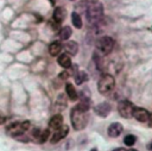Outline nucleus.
<instances>
[{"label":"nucleus","mask_w":152,"mask_h":151,"mask_svg":"<svg viewBox=\"0 0 152 151\" xmlns=\"http://www.w3.org/2000/svg\"><path fill=\"white\" fill-rule=\"evenodd\" d=\"M65 93H66V96H68L71 101H75V100L78 97L77 92H76L74 84L70 83V82H66V83H65Z\"/></svg>","instance_id":"dca6fc26"},{"label":"nucleus","mask_w":152,"mask_h":151,"mask_svg":"<svg viewBox=\"0 0 152 151\" xmlns=\"http://www.w3.org/2000/svg\"><path fill=\"white\" fill-rule=\"evenodd\" d=\"M91 151H96V149H93V150H91Z\"/></svg>","instance_id":"7c9ffc66"},{"label":"nucleus","mask_w":152,"mask_h":151,"mask_svg":"<svg viewBox=\"0 0 152 151\" xmlns=\"http://www.w3.org/2000/svg\"><path fill=\"white\" fill-rule=\"evenodd\" d=\"M64 49H65V54H68L69 56H75L78 52V44L74 40H69L64 45Z\"/></svg>","instance_id":"f8f14e48"},{"label":"nucleus","mask_w":152,"mask_h":151,"mask_svg":"<svg viewBox=\"0 0 152 151\" xmlns=\"http://www.w3.org/2000/svg\"><path fill=\"white\" fill-rule=\"evenodd\" d=\"M113 151H125V150L121 149V147H119V149H115V150H113Z\"/></svg>","instance_id":"cd10ccee"},{"label":"nucleus","mask_w":152,"mask_h":151,"mask_svg":"<svg viewBox=\"0 0 152 151\" xmlns=\"http://www.w3.org/2000/svg\"><path fill=\"white\" fill-rule=\"evenodd\" d=\"M65 17H66V11H65V8H63V7H61V6H58V7L55 8V11H53V13H52V19H53V21H55L56 24H62V23L64 21Z\"/></svg>","instance_id":"9d476101"},{"label":"nucleus","mask_w":152,"mask_h":151,"mask_svg":"<svg viewBox=\"0 0 152 151\" xmlns=\"http://www.w3.org/2000/svg\"><path fill=\"white\" fill-rule=\"evenodd\" d=\"M71 1H72V0H71Z\"/></svg>","instance_id":"2f4dec72"},{"label":"nucleus","mask_w":152,"mask_h":151,"mask_svg":"<svg viewBox=\"0 0 152 151\" xmlns=\"http://www.w3.org/2000/svg\"><path fill=\"white\" fill-rule=\"evenodd\" d=\"M62 125H63V117H62L61 114H55V115L50 119V121H49L50 128H53V130L59 128Z\"/></svg>","instance_id":"2eb2a0df"},{"label":"nucleus","mask_w":152,"mask_h":151,"mask_svg":"<svg viewBox=\"0 0 152 151\" xmlns=\"http://www.w3.org/2000/svg\"><path fill=\"white\" fill-rule=\"evenodd\" d=\"M88 80H89V77H88L86 71H78L75 75V81H76L77 84H82L83 82H87Z\"/></svg>","instance_id":"412c9836"},{"label":"nucleus","mask_w":152,"mask_h":151,"mask_svg":"<svg viewBox=\"0 0 152 151\" xmlns=\"http://www.w3.org/2000/svg\"><path fill=\"white\" fill-rule=\"evenodd\" d=\"M70 120H71V125L74 127V130L76 131H81L87 126V122L89 120V115L87 112L80 111L76 106L71 109L70 113Z\"/></svg>","instance_id":"f257e3e1"},{"label":"nucleus","mask_w":152,"mask_h":151,"mask_svg":"<svg viewBox=\"0 0 152 151\" xmlns=\"http://www.w3.org/2000/svg\"><path fill=\"white\" fill-rule=\"evenodd\" d=\"M96 46H97V50L102 55H108L112 52V50L114 48V40L109 36H103L97 40Z\"/></svg>","instance_id":"39448f33"},{"label":"nucleus","mask_w":152,"mask_h":151,"mask_svg":"<svg viewBox=\"0 0 152 151\" xmlns=\"http://www.w3.org/2000/svg\"><path fill=\"white\" fill-rule=\"evenodd\" d=\"M68 77H69V73H66V71H63V73L59 74V78L61 80H66Z\"/></svg>","instance_id":"b1692460"},{"label":"nucleus","mask_w":152,"mask_h":151,"mask_svg":"<svg viewBox=\"0 0 152 151\" xmlns=\"http://www.w3.org/2000/svg\"><path fill=\"white\" fill-rule=\"evenodd\" d=\"M103 15V10L101 4H94L87 10V19L90 24H96Z\"/></svg>","instance_id":"20e7f679"},{"label":"nucleus","mask_w":152,"mask_h":151,"mask_svg":"<svg viewBox=\"0 0 152 151\" xmlns=\"http://www.w3.org/2000/svg\"><path fill=\"white\" fill-rule=\"evenodd\" d=\"M5 121H6V117L2 115V114H0V125H2Z\"/></svg>","instance_id":"393cba45"},{"label":"nucleus","mask_w":152,"mask_h":151,"mask_svg":"<svg viewBox=\"0 0 152 151\" xmlns=\"http://www.w3.org/2000/svg\"><path fill=\"white\" fill-rule=\"evenodd\" d=\"M71 33H72L71 27H69V26H63V27L59 30L58 36H59V38H61L62 40H66V39H69V38L71 37Z\"/></svg>","instance_id":"f3484780"},{"label":"nucleus","mask_w":152,"mask_h":151,"mask_svg":"<svg viewBox=\"0 0 152 151\" xmlns=\"http://www.w3.org/2000/svg\"><path fill=\"white\" fill-rule=\"evenodd\" d=\"M125 151H138V150H135V149H129V150H125Z\"/></svg>","instance_id":"c756f323"},{"label":"nucleus","mask_w":152,"mask_h":151,"mask_svg":"<svg viewBox=\"0 0 152 151\" xmlns=\"http://www.w3.org/2000/svg\"><path fill=\"white\" fill-rule=\"evenodd\" d=\"M71 21H72V25L76 29H82L83 23H82V18H81V15L78 13H76V12L71 13Z\"/></svg>","instance_id":"a211bd4d"},{"label":"nucleus","mask_w":152,"mask_h":151,"mask_svg":"<svg viewBox=\"0 0 152 151\" xmlns=\"http://www.w3.org/2000/svg\"><path fill=\"white\" fill-rule=\"evenodd\" d=\"M148 121H150V126H152V114H150V118H148Z\"/></svg>","instance_id":"bb28decb"},{"label":"nucleus","mask_w":152,"mask_h":151,"mask_svg":"<svg viewBox=\"0 0 152 151\" xmlns=\"http://www.w3.org/2000/svg\"><path fill=\"white\" fill-rule=\"evenodd\" d=\"M88 1H89L90 4H93V5H94V4H97V1H99V0H88Z\"/></svg>","instance_id":"a878e982"},{"label":"nucleus","mask_w":152,"mask_h":151,"mask_svg":"<svg viewBox=\"0 0 152 151\" xmlns=\"http://www.w3.org/2000/svg\"><path fill=\"white\" fill-rule=\"evenodd\" d=\"M133 117L140 121V122H146L148 121V118H150V113L147 109L145 108H141V107H134L133 108Z\"/></svg>","instance_id":"6e6552de"},{"label":"nucleus","mask_w":152,"mask_h":151,"mask_svg":"<svg viewBox=\"0 0 152 151\" xmlns=\"http://www.w3.org/2000/svg\"><path fill=\"white\" fill-rule=\"evenodd\" d=\"M122 130H124V127H122V125H121L120 122H113V124L109 125L107 132H108V136H109V137L116 138V137H119V136L121 134Z\"/></svg>","instance_id":"9b49d317"},{"label":"nucleus","mask_w":152,"mask_h":151,"mask_svg":"<svg viewBox=\"0 0 152 151\" xmlns=\"http://www.w3.org/2000/svg\"><path fill=\"white\" fill-rule=\"evenodd\" d=\"M49 1H50L51 5H55V4H56V0H49Z\"/></svg>","instance_id":"c85d7f7f"},{"label":"nucleus","mask_w":152,"mask_h":151,"mask_svg":"<svg viewBox=\"0 0 152 151\" xmlns=\"http://www.w3.org/2000/svg\"><path fill=\"white\" fill-rule=\"evenodd\" d=\"M56 107H57V111H62L66 107V101H65V97L64 95H59L58 99L56 100Z\"/></svg>","instance_id":"4be33fe9"},{"label":"nucleus","mask_w":152,"mask_h":151,"mask_svg":"<svg viewBox=\"0 0 152 151\" xmlns=\"http://www.w3.org/2000/svg\"><path fill=\"white\" fill-rule=\"evenodd\" d=\"M110 109H112V107H110V105L108 102H101V103L96 105L95 108H94L95 113L99 117H102V118H106L110 113Z\"/></svg>","instance_id":"1a4fd4ad"},{"label":"nucleus","mask_w":152,"mask_h":151,"mask_svg":"<svg viewBox=\"0 0 152 151\" xmlns=\"http://www.w3.org/2000/svg\"><path fill=\"white\" fill-rule=\"evenodd\" d=\"M76 107H77L80 111L88 112V109H89V107H90V100H89V97H82L81 101H80V103H77Z\"/></svg>","instance_id":"6ab92c4d"},{"label":"nucleus","mask_w":152,"mask_h":151,"mask_svg":"<svg viewBox=\"0 0 152 151\" xmlns=\"http://www.w3.org/2000/svg\"><path fill=\"white\" fill-rule=\"evenodd\" d=\"M57 62H58V64H59L62 68H64V69H68V68L71 67V58H70V56H69L68 54H65V52L62 54V55H58Z\"/></svg>","instance_id":"ddd939ff"},{"label":"nucleus","mask_w":152,"mask_h":151,"mask_svg":"<svg viewBox=\"0 0 152 151\" xmlns=\"http://www.w3.org/2000/svg\"><path fill=\"white\" fill-rule=\"evenodd\" d=\"M30 128V121L28 120H25V121H17V122H12L11 125L7 126V132L18 138L19 136L24 134L27 130Z\"/></svg>","instance_id":"7ed1b4c3"},{"label":"nucleus","mask_w":152,"mask_h":151,"mask_svg":"<svg viewBox=\"0 0 152 151\" xmlns=\"http://www.w3.org/2000/svg\"><path fill=\"white\" fill-rule=\"evenodd\" d=\"M114 86H115V78L110 74H103L97 82V89L103 95L110 93L114 89Z\"/></svg>","instance_id":"f03ea898"},{"label":"nucleus","mask_w":152,"mask_h":151,"mask_svg":"<svg viewBox=\"0 0 152 151\" xmlns=\"http://www.w3.org/2000/svg\"><path fill=\"white\" fill-rule=\"evenodd\" d=\"M62 49H63V45H62V43L61 42H58V40H55V42H52L50 45H49V54L51 55V56H58L59 55V52L62 51Z\"/></svg>","instance_id":"4468645a"},{"label":"nucleus","mask_w":152,"mask_h":151,"mask_svg":"<svg viewBox=\"0 0 152 151\" xmlns=\"http://www.w3.org/2000/svg\"><path fill=\"white\" fill-rule=\"evenodd\" d=\"M133 108L134 107H133L132 102L128 100H121L118 103V111H119L120 115L126 119H129L133 117Z\"/></svg>","instance_id":"423d86ee"},{"label":"nucleus","mask_w":152,"mask_h":151,"mask_svg":"<svg viewBox=\"0 0 152 151\" xmlns=\"http://www.w3.org/2000/svg\"><path fill=\"white\" fill-rule=\"evenodd\" d=\"M68 133H69V126L62 125L59 128L55 130V132H53V134H52V137H51V143H52V144H56V143L59 141L61 139L65 138V137L68 136Z\"/></svg>","instance_id":"0eeeda50"},{"label":"nucleus","mask_w":152,"mask_h":151,"mask_svg":"<svg viewBox=\"0 0 152 151\" xmlns=\"http://www.w3.org/2000/svg\"><path fill=\"white\" fill-rule=\"evenodd\" d=\"M49 136H50V131H49V128H46V130H43V131H40V132H39V134L37 136L36 140H37V143H39V144H43V143H45V141L48 140Z\"/></svg>","instance_id":"aec40b11"},{"label":"nucleus","mask_w":152,"mask_h":151,"mask_svg":"<svg viewBox=\"0 0 152 151\" xmlns=\"http://www.w3.org/2000/svg\"><path fill=\"white\" fill-rule=\"evenodd\" d=\"M124 141H125V144H126L127 146H133V145L135 144V141H137V137L133 136V134H127V136L125 137Z\"/></svg>","instance_id":"5701e85b"}]
</instances>
